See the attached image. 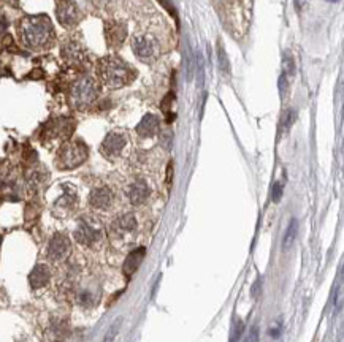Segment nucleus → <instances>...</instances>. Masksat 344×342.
<instances>
[{
    "label": "nucleus",
    "mask_w": 344,
    "mask_h": 342,
    "mask_svg": "<svg viewBox=\"0 0 344 342\" xmlns=\"http://www.w3.org/2000/svg\"><path fill=\"white\" fill-rule=\"evenodd\" d=\"M19 34L23 43L30 49H46L54 38V29H52L49 19L46 16H29L23 19L19 26Z\"/></svg>",
    "instance_id": "nucleus-1"
},
{
    "label": "nucleus",
    "mask_w": 344,
    "mask_h": 342,
    "mask_svg": "<svg viewBox=\"0 0 344 342\" xmlns=\"http://www.w3.org/2000/svg\"><path fill=\"white\" fill-rule=\"evenodd\" d=\"M97 72L102 81L108 87H122L132 83L135 78V70L119 57H105L97 65Z\"/></svg>",
    "instance_id": "nucleus-2"
},
{
    "label": "nucleus",
    "mask_w": 344,
    "mask_h": 342,
    "mask_svg": "<svg viewBox=\"0 0 344 342\" xmlns=\"http://www.w3.org/2000/svg\"><path fill=\"white\" fill-rule=\"evenodd\" d=\"M97 95H99V87L95 80H92L91 76H83L72 86L70 103L77 109H86L95 102Z\"/></svg>",
    "instance_id": "nucleus-3"
},
{
    "label": "nucleus",
    "mask_w": 344,
    "mask_h": 342,
    "mask_svg": "<svg viewBox=\"0 0 344 342\" xmlns=\"http://www.w3.org/2000/svg\"><path fill=\"white\" fill-rule=\"evenodd\" d=\"M88 159V148L81 141H68L65 143L57 154V165L62 170L77 168Z\"/></svg>",
    "instance_id": "nucleus-4"
},
{
    "label": "nucleus",
    "mask_w": 344,
    "mask_h": 342,
    "mask_svg": "<svg viewBox=\"0 0 344 342\" xmlns=\"http://www.w3.org/2000/svg\"><path fill=\"white\" fill-rule=\"evenodd\" d=\"M56 16L59 19V23L63 27H75L78 24L80 19V12L78 7L73 0H59L57 2V8H56Z\"/></svg>",
    "instance_id": "nucleus-5"
},
{
    "label": "nucleus",
    "mask_w": 344,
    "mask_h": 342,
    "mask_svg": "<svg viewBox=\"0 0 344 342\" xmlns=\"http://www.w3.org/2000/svg\"><path fill=\"white\" fill-rule=\"evenodd\" d=\"M70 250H72L70 239L65 235L57 233V235L52 236V239L49 241L48 257L52 261H62V260H65L70 255Z\"/></svg>",
    "instance_id": "nucleus-6"
},
{
    "label": "nucleus",
    "mask_w": 344,
    "mask_h": 342,
    "mask_svg": "<svg viewBox=\"0 0 344 342\" xmlns=\"http://www.w3.org/2000/svg\"><path fill=\"white\" fill-rule=\"evenodd\" d=\"M125 143H127V140H125L124 133H119V131H111V133H108L105 136L100 151L105 157L113 159V157H117L122 152Z\"/></svg>",
    "instance_id": "nucleus-7"
},
{
    "label": "nucleus",
    "mask_w": 344,
    "mask_h": 342,
    "mask_svg": "<svg viewBox=\"0 0 344 342\" xmlns=\"http://www.w3.org/2000/svg\"><path fill=\"white\" fill-rule=\"evenodd\" d=\"M132 49L135 52V56L142 60H151L156 56V45L151 38H148L145 35H136L132 40Z\"/></svg>",
    "instance_id": "nucleus-8"
},
{
    "label": "nucleus",
    "mask_w": 344,
    "mask_h": 342,
    "mask_svg": "<svg viewBox=\"0 0 344 342\" xmlns=\"http://www.w3.org/2000/svg\"><path fill=\"white\" fill-rule=\"evenodd\" d=\"M99 238H100V231L92 224L86 222V220L80 222V225L77 227V230H75V239H77L80 244L91 246L92 242H95Z\"/></svg>",
    "instance_id": "nucleus-9"
},
{
    "label": "nucleus",
    "mask_w": 344,
    "mask_h": 342,
    "mask_svg": "<svg viewBox=\"0 0 344 342\" xmlns=\"http://www.w3.org/2000/svg\"><path fill=\"white\" fill-rule=\"evenodd\" d=\"M113 203V193L108 187L94 189L89 195V204L95 209H108Z\"/></svg>",
    "instance_id": "nucleus-10"
},
{
    "label": "nucleus",
    "mask_w": 344,
    "mask_h": 342,
    "mask_svg": "<svg viewBox=\"0 0 344 342\" xmlns=\"http://www.w3.org/2000/svg\"><path fill=\"white\" fill-rule=\"evenodd\" d=\"M145 255H146L145 247H138L127 255L125 261H124V274H125L127 279H130L132 276L136 272V269L140 268V264H142V261L145 258Z\"/></svg>",
    "instance_id": "nucleus-11"
},
{
    "label": "nucleus",
    "mask_w": 344,
    "mask_h": 342,
    "mask_svg": "<svg viewBox=\"0 0 344 342\" xmlns=\"http://www.w3.org/2000/svg\"><path fill=\"white\" fill-rule=\"evenodd\" d=\"M148 196H149V187L143 179H138L128 189V198H130V203L135 206L145 203Z\"/></svg>",
    "instance_id": "nucleus-12"
},
{
    "label": "nucleus",
    "mask_w": 344,
    "mask_h": 342,
    "mask_svg": "<svg viewBox=\"0 0 344 342\" xmlns=\"http://www.w3.org/2000/svg\"><path fill=\"white\" fill-rule=\"evenodd\" d=\"M49 279H51V271L46 264H37L29 276L32 289H41V287H45L49 282Z\"/></svg>",
    "instance_id": "nucleus-13"
},
{
    "label": "nucleus",
    "mask_w": 344,
    "mask_h": 342,
    "mask_svg": "<svg viewBox=\"0 0 344 342\" xmlns=\"http://www.w3.org/2000/svg\"><path fill=\"white\" fill-rule=\"evenodd\" d=\"M127 29L124 24L119 23H111L106 26V41L110 43V46H119L121 43L125 40Z\"/></svg>",
    "instance_id": "nucleus-14"
},
{
    "label": "nucleus",
    "mask_w": 344,
    "mask_h": 342,
    "mask_svg": "<svg viewBox=\"0 0 344 342\" xmlns=\"http://www.w3.org/2000/svg\"><path fill=\"white\" fill-rule=\"evenodd\" d=\"M157 131H159V119L154 114H146L142 119V122L136 125V133L143 138L154 136Z\"/></svg>",
    "instance_id": "nucleus-15"
},
{
    "label": "nucleus",
    "mask_w": 344,
    "mask_h": 342,
    "mask_svg": "<svg viewBox=\"0 0 344 342\" xmlns=\"http://www.w3.org/2000/svg\"><path fill=\"white\" fill-rule=\"evenodd\" d=\"M136 228V220L133 214H125L119 217L113 224V230L117 235H127V233H133Z\"/></svg>",
    "instance_id": "nucleus-16"
},
{
    "label": "nucleus",
    "mask_w": 344,
    "mask_h": 342,
    "mask_svg": "<svg viewBox=\"0 0 344 342\" xmlns=\"http://www.w3.org/2000/svg\"><path fill=\"white\" fill-rule=\"evenodd\" d=\"M62 56L68 62L77 63V62H81V59H83V49L80 45H77V43H67V45H63Z\"/></svg>",
    "instance_id": "nucleus-17"
},
{
    "label": "nucleus",
    "mask_w": 344,
    "mask_h": 342,
    "mask_svg": "<svg viewBox=\"0 0 344 342\" xmlns=\"http://www.w3.org/2000/svg\"><path fill=\"white\" fill-rule=\"evenodd\" d=\"M297 233H298V220L292 219V220H290L289 227H287V230H286V235H284V242H283L284 250H287V249H290L294 246Z\"/></svg>",
    "instance_id": "nucleus-18"
},
{
    "label": "nucleus",
    "mask_w": 344,
    "mask_h": 342,
    "mask_svg": "<svg viewBox=\"0 0 344 342\" xmlns=\"http://www.w3.org/2000/svg\"><path fill=\"white\" fill-rule=\"evenodd\" d=\"M121 325H122V317H117V318L114 320V322L111 323V326L108 328V331H106L103 342H113V340L116 339L117 333H119Z\"/></svg>",
    "instance_id": "nucleus-19"
},
{
    "label": "nucleus",
    "mask_w": 344,
    "mask_h": 342,
    "mask_svg": "<svg viewBox=\"0 0 344 342\" xmlns=\"http://www.w3.org/2000/svg\"><path fill=\"white\" fill-rule=\"evenodd\" d=\"M173 98H175L173 92L167 94L165 98H164V102H162V105H160V108H162V113L167 116L168 122H170V120H173V114H171V105H173Z\"/></svg>",
    "instance_id": "nucleus-20"
},
{
    "label": "nucleus",
    "mask_w": 344,
    "mask_h": 342,
    "mask_svg": "<svg viewBox=\"0 0 344 342\" xmlns=\"http://www.w3.org/2000/svg\"><path fill=\"white\" fill-rule=\"evenodd\" d=\"M218 59H219V67L221 70L229 75L230 73V63H229V59H227V54H225V49L219 45V49H218Z\"/></svg>",
    "instance_id": "nucleus-21"
},
{
    "label": "nucleus",
    "mask_w": 344,
    "mask_h": 342,
    "mask_svg": "<svg viewBox=\"0 0 344 342\" xmlns=\"http://www.w3.org/2000/svg\"><path fill=\"white\" fill-rule=\"evenodd\" d=\"M294 120H295V109H287L284 114V120H283V128L289 130L290 125L294 124Z\"/></svg>",
    "instance_id": "nucleus-22"
},
{
    "label": "nucleus",
    "mask_w": 344,
    "mask_h": 342,
    "mask_svg": "<svg viewBox=\"0 0 344 342\" xmlns=\"http://www.w3.org/2000/svg\"><path fill=\"white\" fill-rule=\"evenodd\" d=\"M281 196H283V185H281V182H274V184H273V189H271V198H273V201L278 203L279 200H281Z\"/></svg>",
    "instance_id": "nucleus-23"
},
{
    "label": "nucleus",
    "mask_w": 344,
    "mask_h": 342,
    "mask_svg": "<svg viewBox=\"0 0 344 342\" xmlns=\"http://www.w3.org/2000/svg\"><path fill=\"white\" fill-rule=\"evenodd\" d=\"M244 342H259V328H257V326H252V328L249 329L248 336H246Z\"/></svg>",
    "instance_id": "nucleus-24"
},
{
    "label": "nucleus",
    "mask_w": 344,
    "mask_h": 342,
    "mask_svg": "<svg viewBox=\"0 0 344 342\" xmlns=\"http://www.w3.org/2000/svg\"><path fill=\"white\" fill-rule=\"evenodd\" d=\"M159 2H160V5H162L170 15L175 16V19H178L176 18V12H175V7H173V4H171V0H159Z\"/></svg>",
    "instance_id": "nucleus-25"
},
{
    "label": "nucleus",
    "mask_w": 344,
    "mask_h": 342,
    "mask_svg": "<svg viewBox=\"0 0 344 342\" xmlns=\"http://www.w3.org/2000/svg\"><path fill=\"white\" fill-rule=\"evenodd\" d=\"M197 65H198V73H197V76H198V86L201 87L203 86V78H205V73H203V62H201V56H200V54L197 56Z\"/></svg>",
    "instance_id": "nucleus-26"
},
{
    "label": "nucleus",
    "mask_w": 344,
    "mask_h": 342,
    "mask_svg": "<svg viewBox=\"0 0 344 342\" xmlns=\"http://www.w3.org/2000/svg\"><path fill=\"white\" fill-rule=\"evenodd\" d=\"M243 329H244L243 322H238V323H236L235 333H233V336H232V342H238V339H240V336H241V333H243Z\"/></svg>",
    "instance_id": "nucleus-27"
},
{
    "label": "nucleus",
    "mask_w": 344,
    "mask_h": 342,
    "mask_svg": "<svg viewBox=\"0 0 344 342\" xmlns=\"http://www.w3.org/2000/svg\"><path fill=\"white\" fill-rule=\"evenodd\" d=\"M284 69H286V73H290V75L294 73V60L290 57L284 59Z\"/></svg>",
    "instance_id": "nucleus-28"
},
{
    "label": "nucleus",
    "mask_w": 344,
    "mask_h": 342,
    "mask_svg": "<svg viewBox=\"0 0 344 342\" xmlns=\"http://www.w3.org/2000/svg\"><path fill=\"white\" fill-rule=\"evenodd\" d=\"M259 289H262V279H257V282L254 284V287H252V298H257L259 296Z\"/></svg>",
    "instance_id": "nucleus-29"
},
{
    "label": "nucleus",
    "mask_w": 344,
    "mask_h": 342,
    "mask_svg": "<svg viewBox=\"0 0 344 342\" xmlns=\"http://www.w3.org/2000/svg\"><path fill=\"white\" fill-rule=\"evenodd\" d=\"M284 89H287V78H286V75H283L281 78H279V91H281V95H284Z\"/></svg>",
    "instance_id": "nucleus-30"
},
{
    "label": "nucleus",
    "mask_w": 344,
    "mask_h": 342,
    "mask_svg": "<svg viewBox=\"0 0 344 342\" xmlns=\"http://www.w3.org/2000/svg\"><path fill=\"white\" fill-rule=\"evenodd\" d=\"M171 176H173V163H170L168 165V168H167V182L170 184L171 181Z\"/></svg>",
    "instance_id": "nucleus-31"
},
{
    "label": "nucleus",
    "mask_w": 344,
    "mask_h": 342,
    "mask_svg": "<svg viewBox=\"0 0 344 342\" xmlns=\"http://www.w3.org/2000/svg\"><path fill=\"white\" fill-rule=\"evenodd\" d=\"M328 2H336V0H328Z\"/></svg>",
    "instance_id": "nucleus-32"
}]
</instances>
